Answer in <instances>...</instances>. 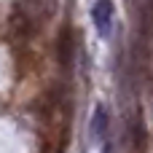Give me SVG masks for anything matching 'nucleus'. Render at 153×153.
I'll list each match as a JSON object with an SVG mask.
<instances>
[{
    "label": "nucleus",
    "mask_w": 153,
    "mask_h": 153,
    "mask_svg": "<svg viewBox=\"0 0 153 153\" xmlns=\"http://www.w3.org/2000/svg\"><path fill=\"white\" fill-rule=\"evenodd\" d=\"M113 16H116L113 0H97V3L91 5V22H94V27H97V32H100L102 38L110 35V30H113Z\"/></svg>",
    "instance_id": "7ed1b4c3"
},
{
    "label": "nucleus",
    "mask_w": 153,
    "mask_h": 153,
    "mask_svg": "<svg viewBox=\"0 0 153 153\" xmlns=\"http://www.w3.org/2000/svg\"><path fill=\"white\" fill-rule=\"evenodd\" d=\"M35 27H38V22H35L22 5H16V8L11 11V16H8V32H11L13 40H30V38L35 35Z\"/></svg>",
    "instance_id": "f257e3e1"
},
{
    "label": "nucleus",
    "mask_w": 153,
    "mask_h": 153,
    "mask_svg": "<svg viewBox=\"0 0 153 153\" xmlns=\"http://www.w3.org/2000/svg\"><path fill=\"white\" fill-rule=\"evenodd\" d=\"M148 5H151V8H148V11H151V16H153V0H148Z\"/></svg>",
    "instance_id": "423d86ee"
},
{
    "label": "nucleus",
    "mask_w": 153,
    "mask_h": 153,
    "mask_svg": "<svg viewBox=\"0 0 153 153\" xmlns=\"http://www.w3.org/2000/svg\"><path fill=\"white\" fill-rule=\"evenodd\" d=\"M134 143H137V148H143V145H145V126H143V121H140V118L134 121Z\"/></svg>",
    "instance_id": "39448f33"
},
{
    "label": "nucleus",
    "mask_w": 153,
    "mask_h": 153,
    "mask_svg": "<svg viewBox=\"0 0 153 153\" xmlns=\"http://www.w3.org/2000/svg\"><path fill=\"white\" fill-rule=\"evenodd\" d=\"M56 59H59V67L65 73L73 70V59H75V35H73V27L65 24L59 38H56Z\"/></svg>",
    "instance_id": "f03ea898"
},
{
    "label": "nucleus",
    "mask_w": 153,
    "mask_h": 153,
    "mask_svg": "<svg viewBox=\"0 0 153 153\" xmlns=\"http://www.w3.org/2000/svg\"><path fill=\"white\" fill-rule=\"evenodd\" d=\"M108 124H110L108 110L100 105V108L94 110V116H91V137H94V140H105V137H108Z\"/></svg>",
    "instance_id": "20e7f679"
}]
</instances>
